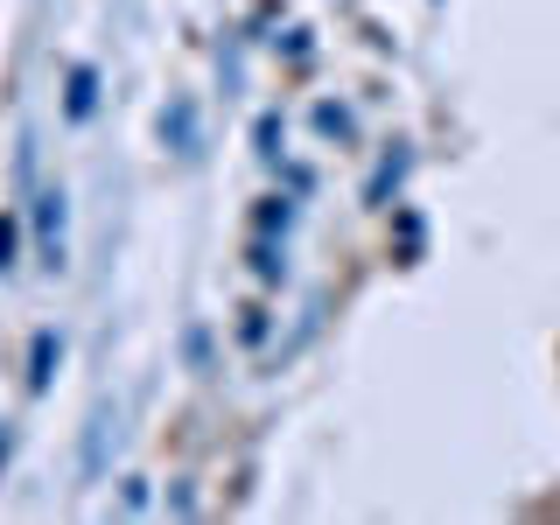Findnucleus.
Here are the masks:
<instances>
[{
    "instance_id": "nucleus-1",
    "label": "nucleus",
    "mask_w": 560,
    "mask_h": 525,
    "mask_svg": "<svg viewBox=\"0 0 560 525\" xmlns=\"http://www.w3.org/2000/svg\"><path fill=\"white\" fill-rule=\"evenodd\" d=\"M43 253H49V267L63 259V197H57V189L43 197Z\"/></svg>"
},
{
    "instance_id": "nucleus-2",
    "label": "nucleus",
    "mask_w": 560,
    "mask_h": 525,
    "mask_svg": "<svg viewBox=\"0 0 560 525\" xmlns=\"http://www.w3.org/2000/svg\"><path fill=\"white\" fill-rule=\"evenodd\" d=\"M57 329H43V337H35V350H28V385H35V393H43V385H49V364H57Z\"/></svg>"
},
{
    "instance_id": "nucleus-3",
    "label": "nucleus",
    "mask_w": 560,
    "mask_h": 525,
    "mask_svg": "<svg viewBox=\"0 0 560 525\" xmlns=\"http://www.w3.org/2000/svg\"><path fill=\"white\" fill-rule=\"evenodd\" d=\"M98 98V70H70V119H84Z\"/></svg>"
},
{
    "instance_id": "nucleus-4",
    "label": "nucleus",
    "mask_w": 560,
    "mask_h": 525,
    "mask_svg": "<svg viewBox=\"0 0 560 525\" xmlns=\"http://www.w3.org/2000/svg\"><path fill=\"white\" fill-rule=\"evenodd\" d=\"M288 218H294L288 197H267V210H259V232H288Z\"/></svg>"
},
{
    "instance_id": "nucleus-5",
    "label": "nucleus",
    "mask_w": 560,
    "mask_h": 525,
    "mask_svg": "<svg viewBox=\"0 0 560 525\" xmlns=\"http://www.w3.org/2000/svg\"><path fill=\"white\" fill-rule=\"evenodd\" d=\"M315 127H323V133H350V113H343V105H323V113H315Z\"/></svg>"
},
{
    "instance_id": "nucleus-6",
    "label": "nucleus",
    "mask_w": 560,
    "mask_h": 525,
    "mask_svg": "<svg viewBox=\"0 0 560 525\" xmlns=\"http://www.w3.org/2000/svg\"><path fill=\"white\" fill-rule=\"evenodd\" d=\"M14 238H22V224H14V218H0V273L14 267Z\"/></svg>"
},
{
    "instance_id": "nucleus-7",
    "label": "nucleus",
    "mask_w": 560,
    "mask_h": 525,
    "mask_svg": "<svg viewBox=\"0 0 560 525\" xmlns=\"http://www.w3.org/2000/svg\"><path fill=\"white\" fill-rule=\"evenodd\" d=\"M8 448H14V434H8V428H0V463H8Z\"/></svg>"
}]
</instances>
